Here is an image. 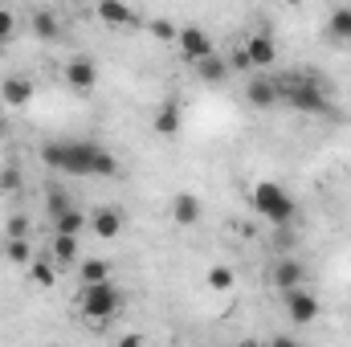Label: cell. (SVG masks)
I'll return each instance as SVG.
<instances>
[{"instance_id":"4fadbf2b","label":"cell","mask_w":351,"mask_h":347,"mask_svg":"<svg viewBox=\"0 0 351 347\" xmlns=\"http://www.w3.org/2000/svg\"><path fill=\"white\" fill-rule=\"evenodd\" d=\"M245 53H250V62H254L258 70H269L274 58H278V45H274V37H269L265 29H258V33L245 37Z\"/></svg>"},{"instance_id":"30bf717a","label":"cell","mask_w":351,"mask_h":347,"mask_svg":"<svg viewBox=\"0 0 351 347\" xmlns=\"http://www.w3.org/2000/svg\"><path fill=\"white\" fill-rule=\"evenodd\" d=\"M66 86L78 90V94H90V90L98 86V66H94L90 58H70V66H66Z\"/></svg>"},{"instance_id":"83f0119b","label":"cell","mask_w":351,"mask_h":347,"mask_svg":"<svg viewBox=\"0 0 351 347\" xmlns=\"http://www.w3.org/2000/svg\"><path fill=\"white\" fill-rule=\"evenodd\" d=\"M12 33H16V16H12V8H0V45L12 41Z\"/></svg>"},{"instance_id":"cb8c5ba5","label":"cell","mask_w":351,"mask_h":347,"mask_svg":"<svg viewBox=\"0 0 351 347\" xmlns=\"http://www.w3.org/2000/svg\"><path fill=\"white\" fill-rule=\"evenodd\" d=\"M204 282H208V290H213V294H229V290L237 286V274H233L229 265H213Z\"/></svg>"},{"instance_id":"d4e9b609","label":"cell","mask_w":351,"mask_h":347,"mask_svg":"<svg viewBox=\"0 0 351 347\" xmlns=\"http://www.w3.org/2000/svg\"><path fill=\"white\" fill-rule=\"evenodd\" d=\"M147 29H152V37L156 41H164V45H176V21H168V16H156V21H147Z\"/></svg>"},{"instance_id":"d6986e66","label":"cell","mask_w":351,"mask_h":347,"mask_svg":"<svg viewBox=\"0 0 351 347\" xmlns=\"http://www.w3.org/2000/svg\"><path fill=\"white\" fill-rule=\"evenodd\" d=\"M29 282L33 286H58V261L53 258H45V254H37V258L29 261Z\"/></svg>"},{"instance_id":"f1b7e54d","label":"cell","mask_w":351,"mask_h":347,"mask_svg":"<svg viewBox=\"0 0 351 347\" xmlns=\"http://www.w3.org/2000/svg\"><path fill=\"white\" fill-rule=\"evenodd\" d=\"M4 233H8V237H29V217H8Z\"/></svg>"},{"instance_id":"7c38bea8","label":"cell","mask_w":351,"mask_h":347,"mask_svg":"<svg viewBox=\"0 0 351 347\" xmlns=\"http://www.w3.org/2000/svg\"><path fill=\"white\" fill-rule=\"evenodd\" d=\"M152 127H156V135H180V127H184V106L176 102V98H164L160 106H156V119H152Z\"/></svg>"},{"instance_id":"603a6c76","label":"cell","mask_w":351,"mask_h":347,"mask_svg":"<svg viewBox=\"0 0 351 347\" xmlns=\"http://www.w3.org/2000/svg\"><path fill=\"white\" fill-rule=\"evenodd\" d=\"M4 258L12 261V265H29L37 254H33V241L29 237H8L4 241Z\"/></svg>"},{"instance_id":"277c9868","label":"cell","mask_w":351,"mask_h":347,"mask_svg":"<svg viewBox=\"0 0 351 347\" xmlns=\"http://www.w3.org/2000/svg\"><path fill=\"white\" fill-rule=\"evenodd\" d=\"M282 102L298 115H335L331 98L323 94V86L315 78H286L282 82Z\"/></svg>"},{"instance_id":"ac0fdd59","label":"cell","mask_w":351,"mask_h":347,"mask_svg":"<svg viewBox=\"0 0 351 347\" xmlns=\"http://www.w3.org/2000/svg\"><path fill=\"white\" fill-rule=\"evenodd\" d=\"M49 221H53V233H78V237H82V229L90 225V217L78 208V204L62 208V213H58V217H49Z\"/></svg>"},{"instance_id":"ffe728a7","label":"cell","mask_w":351,"mask_h":347,"mask_svg":"<svg viewBox=\"0 0 351 347\" xmlns=\"http://www.w3.org/2000/svg\"><path fill=\"white\" fill-rule=\"evenodd\" d=\"M114 278V265L106 258H82L78 261V282H106Z\"/></svg>"},{"instance_id":"3957f363","label":"cell","mask_w":351,"mask_h":347,"mask_svg":"<svg viewBox=\"0 0 351 347\" xmlns=\"http://www.w3.org/2000/svg\"><path fill=\"white\" fill-rule=\"evenodd\" d=\"M119 307H123V298H119V290H114L110 278H106V282H82V290H78V311L86 315L90 323H110V319L119 315Z\"/></svg>"},{"instance_id":"9c48e42d","label":"cell","mask_w":351,"mask_h":347,"mask_svg":"<svg viewBox=\"0 0 351 347\" xmlns=\"http://www.w3.org/2000/svg\"><path fill=\"white\" fill-rule=\"evenodd\" d=\"M90 229H94V237H102V241H114V237L123 233V208H114V204H102V208H94V213H90Z\"/></svg>"},{"instance_id":"7402d4cb","label":"cell","mask_w":351,"mask_h":347,"mask_svg":"<svg viewBox=\"0 0 351 347\" xmlns=\"http://www.w3.org/2000/svg\"><path fill=\"white\" fill-rule=\"evenodd\" d=\"M33 37L37 41H58L62 37V25L53 12H33Z\"/></svg>"},{"instance_id":"8992f818","label":"cell","mask_w":351,"mask_h":347,"mask_svg":"<svg viewBox=\"0 0 351 347\" xmlns=\"http://www.w3.org/2000/svg\"><path fill=\"white\" fill-rule=\"evenodd\" d=\"M176 49H180V58L188 62V66H196L200 58H208L217 45H213V37L200 29V25H184L180 33H176Z\"/></svg>"},{"instance_id":"e0dca14e","label":"cell","mask_w":351,"mask_h":347,"mask_svg":"<svg viewBox=\"0 0 351 347\" xmlns=\"http://www.w3.org/2000/svg\"><path fill=\"white\" fill-rule=\"evenodd\" d=\"M78 233H53V246H49V258L58 261V265H78Z\"/></svg>"},{"instance_id":"52a82bcc","label":"cell","mask_w":351,"mask_h":347,"mask_svg":"<svg viewBox=\"0 0 351 347\" xmlns=\"http://www.w3.org/2000/svg\"><path fill=\"white\" fill-rule=\"evenodd\" d=\"M269 286L274 290H294V286H306V265L298 258H278L269 265Z\"/></svg>"},{"instance_id":"484cf974","label":"cell","mask_w":351,"mask_h":347,"mask_svg":"<svg viewBox=\"0 0 351 347\" xmlns=\"http://www.w3.org/2000/svg\"><path fill=\"white\" fill-rule=\"evenodd\" d=\"M70 204H74V200H70L62 188H53V192L45 196V217H58V213H62V208H70Z\"/></svg>"},{"instance_id":"44dd1931","label":"cell","mask_w":351,"mask_h":347,"mask_svg":"<svg viewBox=\"0 0 351 347\" xmlns=\"http://www.w3.org/2000/svg\"><path fill=\"white\" fill-rule=\"evenodd\" d=\"M327 37L339 41V45H348L351 41V8H335V12L327 16Z\"/></svg>"},{"instance_id":"8fae6325","label":"cell","mask_w":351,"mask_h":347,"mask_svg":"<svg viewBox=\"0 0 351 347\" xmlns=\"http://www.w3.org/2000/svg\"><path fill=\"white\" fill-rule=\"evenodd\" d=\"M98 21L110 25V29H131V25H139L135 8H131L127 0H98Z\"/></svg>"},{"instance_id":"9a60e30c","label":"cell","mask_w":351,"mask_h":347,"mask_svg":"<svg viewBox=\"0 0 351 347\" xmlns=\"http://www.w3.org/2000/svg\"><path fill=\"white\" fill-rule=\"evenodd\" d=\"M0 98H4V106L21 110V106H29V98H33V82H29L25 74H8V78L0 82Z\"/></svg>"},{"instance_id":"5bb4252c","label":"cell","mask_w":351,"mask_h":347,"mask_svg":"<svg viewBox=\"0 0 351 347\" xmlns=\"http://www.w3.org/2000/svg\"><path fill=\"white\" fill-rule=\"evenodd\" d=\"M200 217H204V200H200V196H192V192H176V196H172V221H176V225L192 229Z\"/></svg>"},{"instance_id":"4dcf8cb0","label":"cell","mask_w":351,"mask_h":347,"mask_svg":"<svg viewBox=\"0 0 351 347\" xmlns=\"http://www.w3.org/2000/svg\"><path fill=\"white\" fill-rule=\"evenodd\" d=\"M286 4H290V8H298V4H306V0H286Z\"/></svg>"},{"instance_id":"5b68a950","label":"cell","mask_w":351,"mask_h":347,"mask_svg":"<svg viewBox=\"0 0 351 347\" xmlns=\"http://www.w3.org/2000/svg\"><path fill=\"white\" fill-rule=\"evenodd\" d=\"M282 311H286V319H290L294 327H306V323H315V319L323 315V302H319L315 290L294 286V290H282Z\"/></svg>"},{"instance_id":"6da1fadb","label":"cell","mask_w":351,"mask_h":347,"mask_svg":"<svg viewBox=\"0 0 351 347\" xmlns=\"http://www.w3.org/2000/svg\"><path fill=\"white\" fill-rule=\"evenodd\" d=\"M41 160L62 176H102V180L119 176L114 152H106L94 139H49L41 147Z\"/></svg>"},{"instance_id":"f546056e","label":"cell","mask_w":351,"mask_h":347,"mask_svg":"<svg viewBox=\"0 0 351 347\" xmlns=\"http://www.w3.org/2000/svg\"><path fill=\"white\" fill-rule=\"evenodd\" d=\"M229 70H241V74H245V70H254V62H250L245 45H241V49H233V58H229Z\"/></svg>"},{"instance_id":"4316f807","label":"cell","mask_w":351,"mask_h":347,"mask_svg":"<svg viewBox=\"0 0 351 347\" xmlns=\"http://www.w3.org/2000/svg\"><path fill=\"white\" fill-rule=\"evenodd\" d=\"M21 188V168H0V192H16Z\"/></svg>"},{"instance_id":"2e32d148","label":"cell","mask_w":351,"mask_h":347,"mask_svg":"<svg viewBox=\"0 0 351 347\" xmlns=\"http://www.w3.org/2000/svg\"><path fill=\"white\" fill-rule=\"evenodd\" d=\"M196 74H200V82H208V86H221V82H225L233 70H229V58H221V53L213 49L208 58H200V62H196Z\"/></svg>"},{"instance_id":"ba28073f","label":"cell","mask_w":351,"mask_h":347,"mask_svg":"<svg viewBox=\"0 0 351 347\" xmlns=\"http://www.w3.org/2000/svg\"><path fill=\"white\" fill-rule=\"evenodd\" d=\"M245 102H250L254 110H274V106L282 102V82H278V78H254V82L245 86Z\"/></svg>"},{"instance_id":"7a4b0ae2","label":"cell","mask_w":351,"mask_h":347,"mask_svg":"<svg viewBox=\"0 0 351 347\" xmlns=\"http://www.w3.org/2000/svg\"><path fill=\"white\" fill-rule=\"evenodd\" d=\"M250 204H254V213L265 217L269 225H290V221H294V213H298L294 196H290L282 184H274V180H258V184H254Z\"/></svg>"}]
</instances>
